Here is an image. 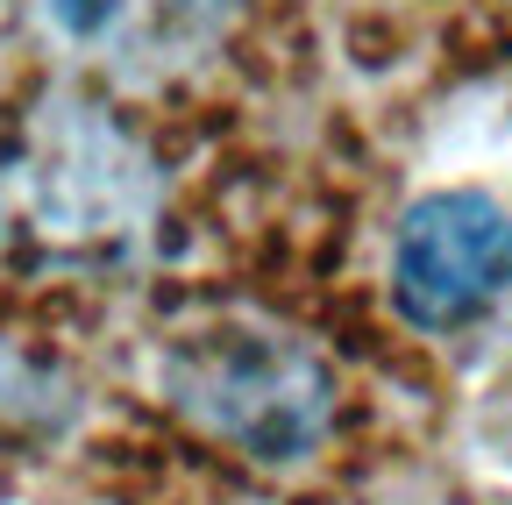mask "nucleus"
Returning a JSON list of instances; mask_svg holds the SVG:
<instances>
[{
	"instance_id": "obj_2",
	"label": "nucleus",
	"mask_w": 512,
	"mask_h": 505,
	"mask_svg": "<svg viewBox=\"0 0 512 505\" xmlns=\"http://www.w3.org/2000/svg\"><path fill=\"white\" fill-rule=\"evenodd\" d=\"M505 299H512V207L477 185L420 193L392 228L399 321L420 335H456Z\"/></svg>"
},
{
	"instance_id": "obj_1",
	"label": "nucleus",
	"mask_w": 512,
	"mask_h": 505,
	"mask_svg": "<svg viewBox=\"0 0 512 505\" xmlns=\"http://www.w3.org/2000/svg\"><path fill=\"white\" fill-rule=\"evenodd\" d=\"M157 392L249 463H306L335 427V370L264 321H214L178 335L157 363Z\"/></svg>"
},
{
	"instance_id": "obj_3",
	"label": "nucleus",
	"mask_w": 512,
	"mask_h": 505,
	"mask_svg": "<svg viewBox=\"0 0 512 505\" xmlns=\"http://www.w3.org/2000/svg\"><path fill=\"white\" fill-rule=\"evenodd\" d=\"M157 171L143 143L114 129L79 93H57L36 114L29 214L50 242H121L157 221Z\"/></svg>"
}]
</instances>
